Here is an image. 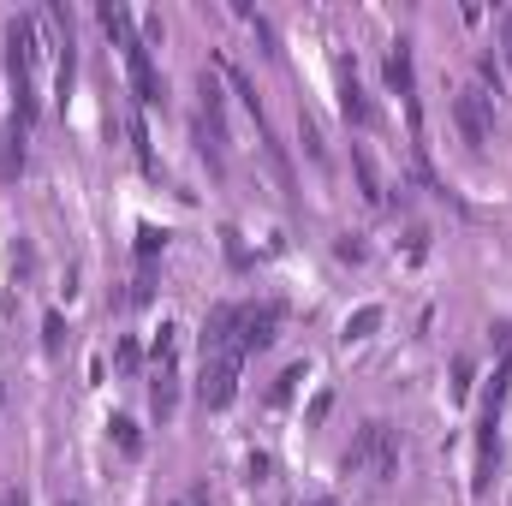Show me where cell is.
Segmentation results:
<instances>
[{"mask_svg": "<svg viewBox=\"0 0 512 506\" xmlns=\"http://www.w3.org/2000/svg\"><path fill=\"white\" fill-rule=\"evenodd\" d=\"M382 78L387 90L405 102V114H411V137H423V114H417V66H411V42H393L382 60Z\"/></svg>", "mask_w": 512, "mask_h": 506, "instance_id": "cell-5", "label": "cell"}, {"mask_svg": "<svg viewBox=\"0 0 512 506\" xmlns=\"http://www.w3.org/2000/svg\"><path fill=\"white\" fill-rule=\"evenodd\" d=\"M18 173H24V131L0 120V179H18Z\"/></svg>", "mask_w": 512, "mask_h": 506, "instance_id": "cell-8", "label": "cell"}, {"mask_svg": "<svg viewBox=\"0 0 512 506\" xmlns=\"http://www.w3.org/2000/svg\"><path fill=\"white\" fill-rule=\"evenodd\" d=\"M120 54H126V78H131V90H137V102H143V108H161V102H167V78H161V66L149 60V42L137 36Z\"/></svg>", "mask_w": 512, "mask_h": 506, "instance_id": "cell-6", "label": "cell"}, {"mask_svg": "<svg viewBox=\"0 0 512 506\" xmlns=\"http://www.w3.org/2000/svg\"><path fill=\"white\" fill-rule=\"evenodd\" d=\"M96 18H102V30H108V36H114L120 48H131V42H137V24H131V12H126V6L102 0V6H96Z\"/></svg>", "mask_w": 512, "mask_h": 506, "instance_id": "cell-11", "label": "cell"}, {"mask_svg": "<svg viewBox=\"0 0 512 506\" xmlns=\"http://www.w3.org/2000/svg\"><path fill=\"white\" fill-rule=\"evenodd\" d=\"M42 346H48L54 358L66 352V316H60V310H48V316H42Z\"/></svg>", "mask_w": 512, "mask_h": 506, "instance_id": "cell-16", "label": "cell"}, {"mask_svg": "<svg viewBox=\"0 0 512 506\" xmlns=\"http://www.w3.org/2000/svg\"><path fill=\"white\" fill-rule=\"evenodd\" d=\"M495 346H501V358H512V322H495Z\"/></svg>", "mask_w": 512, "mask_h": 506, "instance_id": "cell-21", "label": "cell"}, {"mask_svg": "<svg viewBox=\"0 0 512 506\" xmlns=\"http://www.w3.org/2000/svg\"><path fill=\"white\" fill-rule=\"evenodd\" d=\"M453 126H459V137H465L471 149H489V137H495V96H489L483 84L459 90V96H453Z\"/></svg>", "mask_w": 512, "mask_h": 506, "instance_id": "cell-2", "label": "cell"}, {"mask_svg": "<svg viewBox=\"0 0 512 506\" xmlns=\"http://www.w3.org/2000/svg\"><path fill=\"white\" fill-rule=\"evenodd\" d=\"M352 167H358L364 197H370V203H387V185H382V173H376V155H370L364 143H352Z\"/></svg>", "mask_w": 512, "mask_h": 506, "instance_id": "cell-10", "label": "cell"}, {"mask_svg": "<svg viewBox=\"0 0 512 506\" xmlns=\"http://www.w3.org/2000/svg\"><path fill=\"white\" fill-rule=\"evenodd\" d=\"M382 322H387L382 304H364V310H352V316H346V334H340V340H346V346H358V340H370Z\"/></svg>", "mask_w": 512, "mask_h": 506, "instance_id": "cell-12", "label": "cell"}, {"mask_svg": "<svg viewBox=\"0 0 512 506\" xmlns=\"http://www.w3.org/2000/svg\"><path fill=\"white\" fill-rule=\"evenodd\" d=\"M137 358H143V352H137V340H120V352H114V364H120V370H137Z\"/></svg>", "mask_w": 512, "mask_h": 506, "instance_id": "cell-20", "label": "cell"}, {"mask_svg": "<svg viewBox=\"0 0 512 506\" xmlns=\"http://www.w3.org/2000/svg\"><path fill=\"white\" fill-rule=\"evenodd\" d=\"M340 114H346V126H358V131L376 126V102H370V90L358 84V66H352V60H340Z\"/></svg>", "mask_w": 512, "mask_h": 506, "instance_id": "cell-7", "label": "cell"}, {"mask_svg": "<svg viewBox=\"0 0 512 506\" xmlns=\"http://www.w3.org/2000/svg\"><path fill=\"white\" fill-rule=\"evenodd\" d=\"M60 506H78V501H60Z\"/></svg>", "mask_w": 512, "mask_h": 506, "instance_id": "cell-25", "label": "cell"}, {"mask_svg": "<svg viewBox=\"0 0 512 506\" xmlns=\"http://www.w3.org/2000/svg\"><path fill=\"white\" fill-rule=\"evenodd\" d=\"M453 399H471V358H453Z\"/></svg>", "mask_w": 512, "mask_h": 506, "instance_id": "cell-19", "label": "cell"}, {"mask_svg": "<svg viewBox=\"0 0 512 506\" xmlns=\"http://www.w3.org/2000/svg\"><path fill=\"white\" fill-rule=\"evenodd\" d=\"M304 376H310V364H292V370H280V381L268 387V405H286V399H292V387H298Z\"/></svg>", "mask_w": 512, "mask_h": 506, "instance_id": "cell-15", "label": "cell"}, {"mask_svg": "<svg viewBox=\"0 0 512 506\" xmlns=\"http://www.w3.org/2000/svg\"><path fill=\"white\" fill-rule=\"evenodd\" d=\"M310 506H334V501H310Z\"/></svg>", "mask_w": 512, "mask_h": 506, "instance_id": "cell-23", "label": "cell"}, {"mask_svg": "<svg viewBox=\"0 0 512 506\" xmlns=\"http://www.w3.org/2000/svg\"><path fill=\"white\" fill-rule=\"evenodd\" d=\"M239 370H245V352H215V358H203V381H197L203 411H227V405L239 399Z\"/></svg>", "mask_w": 512, "mask_h": 506, "instance_id": "cell-3", "label": "cell"}, {"mask_svg": "<svg viewBox=\"0 0 512 506\" xmlns=\"http://www.w3.org/2000/svg\"><path fill=\"white\" fill-rule=\"evenodd\" d=\"M108 429H114V441H120V453H131V459L143 453V435H137V423H131V417H108Z\"/></svg>", "mask_w": 512, "mask_h": 506, "instance_id": "cell-17", "label": "cell"}, {"mask_svg": "<svg viewBox=\"0 0 512 506\" xmlns=\"http://www.w3.org/2000/svg\"><path fill=\"white\" fill-rule=\"evenodd\" d=\"M346 477H364V483H393L399 477V429L393 423H364L346 447Z\"/></svg>", "mask_w": 512, "mask_h": 506, "instance_id": "cell-1", "label": "cell"}, {"mask_svg": "<svg viewBox=\"0 0 512 506\" xmlns=\"http://www.w3.org/2000/svg\"><path fill=\"white\" fill-rule=\"evenodd\" d=\"M280 322H286V304L280 298H262V304H239V352H268L280 340Z\"/></svg>", "mask_w": 512, "mask_h": 506, "instance_id": "cell-4", "label": "cell"}, {"mask_svg": "<svg viewBox=\"0 0 512 506\" xmlns=\"http://www.w3.org/2000/svg\"><path fill=\"white\" fill-rule=\"evenodd\" d=\"M149 358H155V370H173L179 364V328L173 322H161V334L149 340Z\"/></svg>", "mask_w": 512, "mask_h": 506, "instance_id": "cell-13", "label": "cell"}, {"mask_svg": "<svg viewBox=\"0 0 512 506\" xmlns=\"http://www.w3.org/2000/svg\"><path fill=\"white\" fill-rule=\"evenodd\" d=\"M149 405H155V417L167 423L173 411H179V364L173 370H155V387H149Z\"/></svg>", "mask_w": 512, "mask_h": 506, "instance_id": "cell-9", "label": "cell"}, {"mask_svg": "<svg viewBox=\"0 0 512 506\" xmlns=\"http://www.w3.org/2000/svg\"><path fill=\"white\" fill-rule=\"evenodd\" d=\"M501 48H507V54H512V6H507V12H501Z\"/></svg>", "mask_w": 512, "mask_h": 506, "instance_id": "cell-22", "label": "cell"}, {"mask_svg": "<svg viewBox=\"0 0 512 506\" xmlns=\"http://www.w3.org/2000/svg\"><path fill=\"white\" fill-rule=\"evenodd\" d=\"M167 239H173L167 227H155V221H143V227H137V256H143V262H155V256L167 251Z\"/></svg>", "mask_w": 512, "mask_h": 506, "instance_id": "cell-14", "label": "cell"}, {"mask_svg": "<svg viewBox=\"0 0 512 506\" xmlns=\"http://www.w3.org/2000/svg\"><path fill=\"white\" fill-rule=\"evenodd\" d=\"M298 143L310 149V161H328V149H322V131H316V120H304V114H298Z\"/></svg>", "mask_w": 512, "mask_h": 506, "instance_id": "cell-18", "label": "cell"}, {"mask_svg": "<svg viewBox=\"0 0 512 506\" xmlns=\"http://www.w3.org/2000/svg\"><path fill=\"white\" fill-rule=\"evenodd\" d=\"M173 506H191V501H173Z\"/></svg>", "mask_w": 512, "mask_h": 506, "instance_id": "cell-24", "label": "cell"}]
</instances>
